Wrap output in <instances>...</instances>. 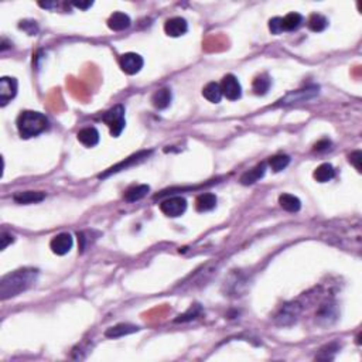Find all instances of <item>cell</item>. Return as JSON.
I'll list each match as a JSON object with an SVG mask.
<instances>
[{"instance_id": "1", "label": "cell", "mask_w": 362, "mask_h": 362, "mask_svg": "<svg viewBox=\"0 0 362 362\" xmlns=\"http://www.w3.org/2000/svg\"><path fill=\"white\" fill-rule=\"evenodd\" d=\"M37 275H38V272L36 269H29V267L9 273L7 276L2 279V283H0L2 299L6 300L9 297H14L20 295L21 291H26L36 282Z\"/></svg>"}, {"instance_id": "2", "label": "cell", "mask_w": 362, "mask_h": 362, "mask_svg": "<svg viewBox=\"0 0 362 362\" xmlns=\"http://www.w3.org/2000/svg\"><path fill=\"white\" fill-rule=\"evenodd\" d=\"M49 127V119L46 115L34 110H26L21 112V115L17 119V129L21 138L30 139L34 136H38Z\"/></svg>"}, {"instance_id": "3", "label": "cell", "mask_w": 362, "mask_h": 362, "mask_svg": "<svg viewBox=\"0 0 362 362\" xmlns=\"http://www.w3.org/2000/svg\"><path fill=\"white\" fill-rule=\"evenodd\" d=\"M102 121L108 125L110 134L114 138L121 136L122 130L125 129V108L122 105H116L112 109H109L108 112H105L102 116Z\"/></svg>"}, {"instance_id": "4", "label": "cell", "mask_w": 362, "mask_h": 362, "mask_svg": "<svg viewBox=\"0 0 362 362\" xmlns=\"http://www.w3.org/2000/svg\"><path fill=\"white\" fill-rule=\"evenodd\" d=\"M160 210L167 217H180L187 210V201L183 197H171V198L164 199L160 204Z\"/></svg>"}, {"instance_id": "5", "label": "cell", "mask_w": 362, "mask_h": 362, "mask_svg": "<svg viewBox=\"0 0 362 362\" xmlns=\"http://www.w3.org/2000/svg\"><path fill=\"white\" fill-rule=\"evenodd\" d=\"M221 89H222L223 97L230 101H236L242 95L241 84L235 75H232V74H228L223 77L222 82H221Z\"/></svg>"}, {"instance_id": "6", "label": "cell", "mask_w": 362, "mask_h": 362, "mask_svg": "<svg viewBox=\"0 0 362 362\" xmlns=\"http://www.w3.org/2000/svg\"><path fill=\"white\" fill-rule=\"evenodd\" d=\"M300 304L297 303H290V304H284L283 307L280 308V311L276 315V323L279 326H290L297 320L299 314H300Z\"/></svg>"}, {"instance_id": "7", "label": "cell", "mask_w": 362, "mask_h": 362, "mask_svg": "<svg viewBox=\"0 0 362 362\" xmlns=\"http://www.w3.org/2000/svg\"><path fill=\"white\" fill-rule=\"evenodd\" d=\"M145 61L136 53H126L121 57V68L123 70V73L129 74V75H134L138 74L143 68Z\"/></svg>"}, {"instance_id": "8", "label": "cell", "mask_w": 362, "mask_h": 362, "mask_svg": "<svg viewBox=\"0 0 362 362\" xmlns=\"http://www.w3.org/2000/svg\"><path fill=\"white\" fill-rule=\"evenodd\" d=\"M319 94V86H308L306 89H299L295 92H290L289 95L280 101V105H291V103H299L308 101Z\"/></svg>"}, {"instance_id": "9", "label": "cell", "mask_w": 362, "mask_h": 362, "mask_svg": "<svg viewBox=\"0 0 362 362\" xmlns=\"http://www.w3.org/2000/svg\"><path fill=\"white\" fill-rule=\"evenodd\" d=\"M17 94V81L10 77H3L0 79V103L5 106L12 101Z\"/></svg>"}, {"instance_id": "10", "label": "cell", "mask_w": 362, "mask_h": 362, "mask_svg": "<svg viewBox=\"0 0 362 362\" xmlns=\"http://www.w3.org/2000/svg\"><path fill=\"white\" fill-rule=\"evenodd\" d=\"M73 243H74L73 236L70 235V234H60V235H57L55 238H53V241H51V243H50V246H51V251H53L55 255L64 256V255H66L70 251H71Z\"/></svg>"}, {"instance_id": "11", "label": "cell", "mask_w": 362, "mask_h": 362, "mask_svg": "<svg viewBox=\"0 0 362 362\" xmlns=\"http://www.w3.org/2000/svg\"><path fill=\"white\" fill-rule=\"evenodd\" d=\"M188 30L187 21L183 17H173L169 18L164 25V31L170 37H180L186 34Z\"/></svg>"}, {"instance_id": "12", "label": "cell", "mask_w": 362, "mask_h": 362, "mask_svg": "<svg viewBox=\"0 0 362 362\" xmlns=\"http://www.w3.org/2000/svg\"><path fill=\"white\" fill-rule=\"evenodd\" d=\"M130 23H132V21H130V17H129L127 14L122 12H116L109 17L108 27L114 31H122L127 29V27L130 26Z\"/></svg>"}, {"instance_id": "13", "label": "cell", "mask_w": 362, "mask_h": 362, "mask_svg": "<svg viewBox=\"0 0 362 362\" xmlns=\"http://www.w3.org/2000/svg\"><path fill=\"white\" fill-rule=\"evenodd\" d=\"M78 140L86 147H94L99 143V132L95 127H85L78 132Z\"/></svg>"}, {"instance_id": "14", "label": "cell", "mask_w": 362, "mask_h": 362, "mask_svg": "<svg viewBox=\"0 0 362 362\" xmlns=\"http://www.w3.org/2000/svg\"><path fill=\"white\" fill-rule=\"evenodd\" d=\"M266 173V164L260 163L258 166H255L254 169L246 171L245 174L241 177V183L243 186H251V184H255L256 181H259Z\"/></svg>"}, {"instance_id": "15", "label": "cell", "mask_w": 362, "mask_h": 362, "mask_svg": "<svg viewBox=\"0 0 362 362\" xmlns=\"http://www.w3.org/2000/svg\"><path fill=\"white\" fill-rule=\"evenodd\" d=\"M138 331H139V327L133 326V324H125V323H122V324H118V326L108 328L106 332H105V335L109 338H119Z\"/></svg>"}, {"instance_id": "16", "label": "cell", "mask_w": 362, "mask_h": 362, "mask_svg": "<svg viewBox=\"0 0 362 362\" xmlns=\"http://www.w3.org/2000/svg\"><path fill=\"white\" fill-rule=\"evenodd\" d=\"M171 92L169 88H163V89L156 90L151 97V102L153 106L156 109H166L171 102Z\"/></svg>"}, {"instance_id": "17", "label": "cell", "mask_w": 362, "mask_h": 362, "mask_svg": "<svg viewBox=\"0 0 362 362\" xmlns=\"http://www.w3.org/2000/svg\"><path fill=\"white\" fill-rule=\"evenodd\" d=\"M217 206V197L211 193L201 194L197 201H195V208L199 212H207L214 210Z\"/></svg>"}, {"instance_id": "18", "label": "cell", "mask_w": 362, "mask_h": 362, "mask_svg": "<svg viewBox=\"0 0 362 362\" xmlns=\"http://www.w3.org/2000/svg\"><path fill=\"white\" fill-rule=\"evenodd\" d=\"M13 198L18 204H34V202H40L46 198V194L40 193V191H26V193L14 194Z\"/></svg>"}, {"instance_id": "19", "label": "cell", "mask_w": 362, "mask_h": 362, "mask_svg": "<svg viewBox=\"0 0 362 362\" xmlns=\"http://www.w3.org/2000/svg\"><path fill=\"white\" fill-rule=\"evenodd\" d=\"M279 204L283 210L289 212H297L302 208V201L291 194H282L279 197Z\"/></svg>"}, {"instance_id": "20", "label": "cell", "mask_w": 362, "mask_h": 362, "mask_svg": "<svg viewBox=\"0 0 362 362\" xmlns=\"http://www.w3.org/2000/svg\"><path fill=\"white\" fill-rule=\"evenodd\" d=\"M202 95H204L206 99H208V101L212 103L221 102V99H222L221 85L217 84V82H210V84L206 85V88L202 89Z\"/></svg>"}, {"instance_id": "21", "label": "cell", "mask_w": 362, "mask_h": 362, "mask_svg": "<svg viewBox=\"0 0 362 362\" xmlns=\"http://www.w3.org/2000/svg\"><path fill=\"white\" fill-rule=\"evenodd\" d=\"M149 191H150V187L146 186V184L134 186V187L129 188L126 193H125V199H126L127 202H136V201H139V199L145 198Z\"/></svg>"}, {"instance_id": "22", "label": "cell", "mask_w": 362, "mask_h": 362, "mask_svg": "<svg viewBox=\"0 0 362 362\" xmlns=\"http://www.w3.org/2000/svg\"><path fill=\"white\" fill-rule=\"evenodd\" d=\"M334 175H335V170L330 163L321 164L314 171V178L319 183H327V181L332 180Z\"/></svg>"}, {"instance_id": "23", "label": "cell", "mask_w": 362, "mask_h": 362, "mask_svg": "<svg viewBox=\"0 0 362 362\" xmlns=\"http://www.w3.org/2000/svg\"><path fill=\"white\" fill-rule=\"evenodd\" d=\"M149 156V151H142V153H138V154H134V156L129 157L126 162H122V163H119L118 166H115V167H112V169H109L105 174H101L99 177L101 178H105V177H108L109 174H112V173H116V171H119V170L122 169H126L127 166H130V164H133L134 162H138V160H140V159H143V157H147Z\"/></svg>"}, {"instance_id": "24", "label": "cell", "mask_w": 362, "mask_h": 362, "mask_svg": "<svg viewBox=\"0 0 362 362\" xmlns=\"http://www.w3.org/2000/svg\"><path fill=\"white\" fill-rule=\"evenodd\" d=\"M272 79L269 78L267 74H262L259 77H256L254 81V90L256 95H265L270 88Z\"/></svg>"}, {"instance_id": "25", "label": "cell", "mask_w": 362, "mask_h": 362, "mask_svg": "<svg viewBox=\"0 0 362 362\" xmlns=\"http://www.w3.org/2000/svg\"><path fill=\"white\" fill-rule=\"evenodd\" d=\"M303 23V16L299 13H289L286 17H283V30L293 31L300 27Z\"/></svg>"}, {"instance_id": "26", "label": "cell", "mask_w": 362, "mask_h": 362, "mask_svg": "<svg viewBox=\"0 0 362 362\" xmlns=\"http://www.w3.org/2000/svg\"><path fill=\"white\" fill-rule=\"evenodd\" d=\"M327 26H328V21H327V18L324 17V16H321V14L314 13V14H311L310 18H308V27H310V30L315 31V33L324 31Z\"/></svg>"}, {"instance_id": "27", "label": "cell", "mask_w": 362, "mask_h": 362, "mask_svg": "<svg viewBox=\"0 0 362 362\" xmlns=\"http://www.w3.org/2000/svg\"><path fill=\"white\" fill-rule=\"evenodd\" d=\"M289 163L290 157L287 156V154H276V156L269 159V166H270L272 170H273L275 173H279V171L286 169V167L289 166Z\"/></svg>"}, {"instance_id": "28", "label": "cell", "mask_w": 362, "mask_h": 362, "mask_svg": "<svg viewBox=\"0 0 362 362\" xmlns=\"http://www.w3.org/2000/svg\"><path fill=\"white\" fill-rule=\"evenodd\" d=\"M201 313V306L199 304H194L188 308V311L184 314L178 315V319H175V323H186V321H191L194 319H197Z\"/></svg>"}, {"instance_id": "29", "label": "cell", "mask_w": 362, "mask_h": 362, "mask_svg": "<svg viewBox=\"0 0 362 362\" xmlns=\"http://www.w3.org/2000/svg\"><path fill=\"white\" fill-rule=\"evenodd\" d=\"M269 29L273 34H280L283 33V17H273L269 21Z\"/></svg>"}, {"instance_id": "30", "label": "cell", "mask_w": 362, "mask_h": 362, "mask_svg": "<svg viewBox=\"0 0 362 362\" xmlns=\"http://www.w3.org/2000/svg\"><path fill=\"white\" fill-rule=\"evenodd\" d=\"M20 29H23V30L27 31L30 36H33V34H36L37 33V23L36 21H33V20H25V21L20 23Z\"/></svg>"}, {"instance_id": "31", "label": "cell", "mask_w": 362, "mask_h": 362, "mask_svg": "<svg viewBox=\"0 0 362 362\" xmlns=\"http://www.w3.org/2000/svg\"><path fill=\"white\" fill-rule=\"evenodd\" d=\"M361 159H362V153L359 150L351 153L350 163L354 164V166H355V169L358 170V171H361Z\"/></svg>"}, {"instance_id": "32", "label": "cell", "mask_w": 362, "mask_h": 362, "mask_svg": "<svg viewBox=\"0 0 362 362\" xmlns=\"http://www.w3.org/2000/svg\"><path fill=\"white\" fill-rule=\"evenodd\" d=\"M330 142L328 140H321V142H319V143H315V146H314V150L315 151H323L326 150L327 147H330Z\"/></svg>"}, {"instance_id": "33", "label": "cell", "mask_w": 362, "mask_h": 362, "mask_svg": "<svg viewBox=\"0 0 362 362\" xmlns=\"http://www.w3.org/2000/svg\"><path fill=\"white\" fill-rule=\"evenodd\" d=\"M10 242H13V236L6 234V232H3L2 234V249H6Z\"/></svg>"}, {"instance_id": "34", "label": "cell", "mask_w": 362, "mask_h": 362, "mask_svg": "<svg viewBox=\"0 0 362 362\" xmlns=\"http://www.w3.org/2000/svg\"><path fill=\"white\" fill-rule=\"evenodd\" d=\"M74 6L78 7V9H82V10H86L88 7H90L94 3L92 2H86V3H82V2H75V3H73Z\"/></svg>"}]
</instances>
